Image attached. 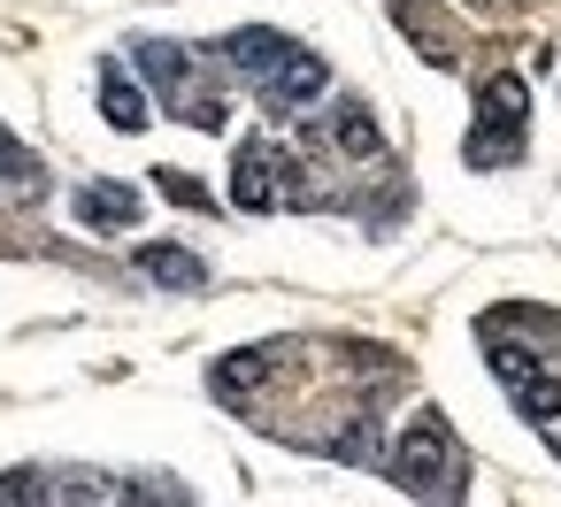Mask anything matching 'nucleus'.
I'll use <instances>...</instances> for the list:
<instances>
[{"label":"nucleus","mask_w":561,"mask_h":507,"mask_svg":"<svg viewBox=\"0 0 561 507\" xmlns=\"http://www.w3.org/2000/svg\"><path fill=\"white\" fill-rule=\"evenodd\" d=\"M385 469H392V484L415 492L423 507H461V453H454V430H446L438 407H423V415L400 430V446L385 453Z\"/></svg>","instance_id":"nucleus-1"},{"label":"nucleus","mask_w":561,"mask_h":507,"mask_svg":"<svg viewBox=\"0 0 561 507\" xmlns=\"http://www.w3.org/2000/svg\"><path fill=\"white\" fill-rule=\"evenodd\" d=\"M523 131H530V85L515 78V70H500V78H484L477 85V131H469V170H507V162H523Z\"/></svg>","instance_id":"nucleus-2"},{"label":"nucleus","mask_w":561,"mask_h":507,"mask_svg":"<svg viewBox=\"0 0 561 507\" xmlns=\"http://www.w3.org/2000/svg\"><path fill=\"white\" fill-rule=\"evenodd\" d=\"M331 93V70H323V55H308V47H293L270 78H262V101L277 108V116H300V108H316Z\"/></svg>","instance_id":"nucleus-3"},{"label":"nucleus","mask_w":561,"mask_h":507,"mask_svg":"<svg viewBox=\"0 0 561 507\" xmlns=\"http://www.w3.org/2000/svg\"><path fill=\"white\" fill-rule=\"evenodd\" d=\"M293 47H300V39H285V32H270V24H247V32H224V39H216V55H224L239 78H254V85H262Z\"/></svg>","instance_id":"nucleus-4"},{"label":"nucleus","mask_w":561,"mask_h":507,"mask_svg":"<svg viewBox=\"0 0 561 507\" xmlns=\"http://www.w3.org/2000/svg\"><path fill=\"white\" fill-rule=\"evenodd\" d=\"M323 139H331L346 162H377V154H385V131H377L369 101H354V93H339V101H331V116H323Z\"/></svg>","instance_id":"nucleus-5"},{"label":"nucleus","mask_w":561,"mask_h":507,"mask_svg":"<svg viewBox=\"0 0 561 507\" xmlns=\"http://www.w3.org/2000/svg\"><path fill=\"white\" fill-rule=\"evenodd\" d=\"M231 200H239L247 216H270V208H277V147H270V139H247V147H239V162H231Z\"/></svg>","instance_id":"nucleus-6"},{"label":"nucleus","mask_w":561,"mask_h":507,"mask_svg":"<svg viewBox=\"0 0 561 507\" xmlns=\"http://www.w3.org/2000/svg\"><path fill=\"white\" fill-rule=\"evenodd\" d=\"M70 216L85 223V231H131L139 223V193L131 185H108V177H93V185H78V200H70Z\"/></svg>","instance_id":"nucleus-7"},{"label":"nucleus","mask_w":561,"mask_h":507,"mask_svg":"<svg viewBox=\"0 0 561 507\" xmlns=\"http://www.w3.org/2000/svg\"><path fill=\"white\" fill-rule=\"evenodd\" d=\"M131 269H139V277H154V285H170V292H201V285H208V262H201V254H185V246H139V254H131Z\"/></svg>","instance_id":"nucleus-8"},{"label":"nucleus","mask_w":561,"mask_h":507,"mask_svg":"<svg viewBox=\"0 0 561 507\" xmlns=\"http://www.w3.org/2000/svg\"><path fill=\"white\" fill-rule=\"evenodd\" d=\"M392 24H408V39H415L423 62L454 70V39H446V16L431 9V0H392Z\"/></svg>","instance_id":"nucleus-9"},{"label":"nucleus","mask_w":561,"mask_h":507,"mask_svg":"<svg viewBox=\"0 0 561 507\" xmlns=\"http://www.w3.org/2000/svg\"><path fill=\"white\" fill-rule=\"evenodd\" d=\"M131 62L147 70V85H154V93H185L193 47H178V39H131Z\"/></svg>","instance_id":"nucleus-10"},{"label":"nucleus","mask_w":561,"mask_h":507,"mask_svg":"<svg viewBox=\"0 0 561 507\" xmlns=\"http://www.w3.org/2000/svg\"><path fill=\"white\" fill-rule=\"evenodd\" d=\"M101 116H108L116 131H147V116H154L147 93L124 78V62H101Z\"/></svg>","instance_id":"nucleus-11"},{"label":"nucleus","mask_w":561,"mask_h":507,"mask_svg":"<svg viewBox=\"0 0 561 507\" xmlns=\"http://www.w3.org/2000/svg\"><path fill=\"white\" fill-rule=\"evenodd\" d=\"M270 369H277V346H247V354H224L208 384H216V400H247Z\"/></svg>","instance_id":"nucleus-12"},{"label":"nucleus","mask_w":561,"mask_h":507,"mask_svg":"<svg viewBox=\"0 0 561 507\" xmlns=\"http://www.w3.org/2000/svg\"><path fill=\"white\" fill-rule=\"evenodd\" d=\"M515 415L553 430V423H561V377H546V369H538V377H523V384H515Z\"/></svg>","instance_id":"nucleus-13"},{"label":"nucleus","mask_w":561,"mask_h":507,"mask_svg":"<svg viewBox=\"0 0 561 507\" xmlns=\"http://www.w3.org/2000/svg\"><path fill=\"white\" fill-rule=\"evenodd\" d=\"M484 361H492V377H500L507 392H515L523 377H538V354H530V346H507V338H484Z\"/></svg>","instance_id":"nucleus-14"},{"label":"nucleus","mask_w":561,"mask_h":507,"mask_svg":"<svg viewBox=\"0 0 561 507\" xmlns=\"http://www.w3.org/2000/svg\"><path fill=\"white\" fill-rule=\"evenodd\" d=\"M9 177H16L24 193H39V162L24 154V139H16V131H0V185H9Z\"/></svg>","instance_id":"nucleus-15"},{"label":"nucleus","mask_w":561,"mask_h":507,"mask_svg":"<svg viewBox=\"0 0 561 507\" xmlns=\"http://www.w3.org/2000/svg\"><path fill=\"white\" fill-rule=\"evenodd\" d=\"M124 507H193V499H185L170 476H131V484H124Z\"/></svg>","instance_id":"nucleus-16"},{"label":"nucleus","mask_w":561,"mask_h":507,"mask_svg":"<svg viewBox=\"0 0 561 507\" xmlns=\"http://www.w3.org/2000/svg\"><path fill=\"white\" fill-rule=\"evenodd\" d=\"M154 185H162V193H170V200H178V208H193V216H208V208H216V193H208V185H201V177H185V170H162V177H154Z\"/></svg>","instance_id":"nucleus-17"},{"label":"nucleus","mask_w":561,"mask_h":507,"mask_svg":"<svg viewBox=\"0 0 561 507\" xmlns=\"http://www.w3.org/2000/svg\"><path fill=\"white\" fill-rule=\"evenodd\" d=\"M553 453H561V438H553Z\"/></svg>","instance_id":"nucleus-18"}]
</instances>
